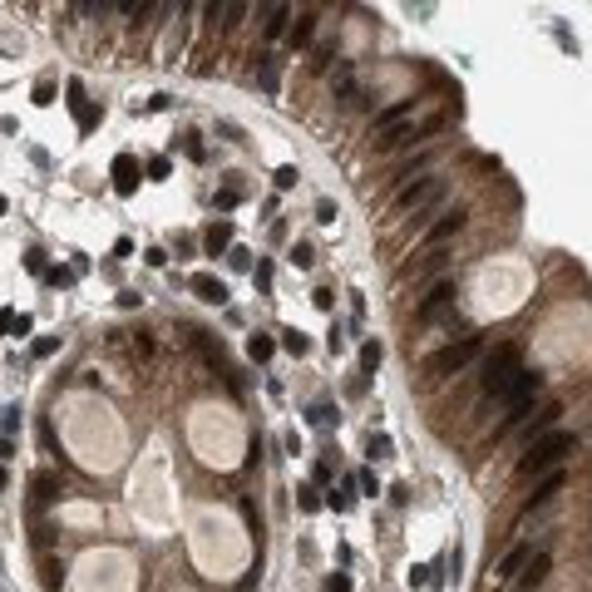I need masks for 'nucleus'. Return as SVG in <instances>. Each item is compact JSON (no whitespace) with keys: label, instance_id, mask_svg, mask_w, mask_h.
Returning a JSON list of instances; mask_svg holds the SVG:
<instances>
[{"label":"nucleus","instance_id":"393cba45","mask_svg":"<svg viewBox=\"0 0 592 592\" xmlns=\"http://www.w3.org/2000/svg\"><path fill=\"white\" fill-rule=\"evenodd\" d=\"M74 277H79L74 266H49V272H45V282H49V287H70Z\"/></svg>","mask_w":592,"mask_h":592},{"label":"nucleus","instance_id":"2f4dec72","mask_svg":"<svg viewBox=\"0 0 592 592\" xmlns=\"http://www.w3.org/2000/svg\"><path fill=\"white\" fill-rule=\"evenodd\" d=\"M25 266H30L35 277H45V272H49V266H45V252H25Z\"/></svg>","mask_w":592,"mask_h":592},{"label":"nucleus","instance_id":"f704fd0d","mask_svg":"<svg viewBox=\"0 0 592 592\" xmlns=\"http://www.w3.org/2000/svg\"><path fill=\"white\" fill-rule=\"evenodd\" d=\"M331 55H336V45H316V60H311V65H316V70H326V60H331Z\"/></svg>","mask_w":592,"mask_h":592},{"label":"nucleus","instance_id":"1a4fd4ad","mask_svg":"<svg viewBox=\"0 0 592 592\" xmlns=\"http://www.w3.org/2000/svg\"><path fill=\"white\" fill-rule=\"evenodd\" d=\"M464 218H469L464 207H449V212H440V223L429 227V247H445V242H449V237L464 227Z\"/></svg>","mask_w":592,"mask_h":592},{"label":"nucleus","instance_id":"bb28decb","mask_svg":"<svg viewBox=\"0 0 592 592\" xmlns=\"http://www.w3.org/2000/svg\"><path fill=\"white\" fill-rule=\"evenodd\" d=\"M15 424H20V410L6 405V410H0V429H6V435H15Z\"/></svg>","mask_w":592,"mask_h":592},{"label":"nucleus","instance_id":"4be33fe9","mask_svg":"<svg viewBox=\"0 0 592 592\" xmlns=\"http://www.w3.org/2000/svg\"><path fill=\"white\" fill-rule=\"evenodd\" d=\"M40 577H45L49 592H55V587L65 582V563H60V558H45V563H40Z\"/></svg>","mask_w":592,"mask_h":592},{"label":"nucleus","instance_id":"7c9ffc66","mask_svg":"<svg viewBox=\"0 0 592 592\" xmlns=\"http://www.w3.org/2000/svg\"><path fill=\"white\" fill-rule=\"evenodd\" d=\"M390 454V440L385 435H370V459H385Z\"/></svg>","mask_w":592,"mask_h":592},{"label":"nucleus","instance_id":"dca6fc26","mask_svg":"<svg viewBox=\"0 0 592 592\" xmlns=\"http://www.w3.org/2000/svg\"><path fill=\"white\" fill-rule=\"evenodd\" d=\"M193 291H198L202 301H212V306H223V301H227V287H223L218 277H207V272H202V277H193Z\"/></svg>","mask_w":592,"mask_h":592},{"label":"nucleus","instance_id":"b1692460","mask_svg":"<svg viewBox=\"0 0 592 592\" xmlns=\"http://www.w3.org/2000/svg\"><path fill=\"white\" fill-rule=\"evenodd\" d=\"M381 360H385V346H381V341H365V346H360V370H375Z\"/></svg>","mask_w":592,"mask_h":592},{"label":"nucleus","instance_id":"412c9836","mask_svg":"<svg viewBox=\"0 0 592 592\" xmlns=\"http://www.w3.org/2000/svg\"><path fill=\"white\" fill-rule=\"evenodd\" d=\"M336 99L346 104V109H355V104L365 99V89L355 84V74H341V79H336Z\"/></svg>","mask_w":592,"mask_h":592},{"label":"nucleus","instance_id":"9d476101","mask_svg":"<svg viewBox=\"0 0 592 592\" xmlns=\"http://www.w3.org/2000/svg\"><path fill=\"white\" fill-rule=\"evenodd\" d=\"M114 188H119L124 198L138 188V158H134V153H119V158H114Z\"/></svg>","mask_w":592,"mask_h":592},{"label":"nucleus","instance_id":"2eb2a0df","mask_svg":"<svg viewBox=\"0 0 592 592\" xmlns=\"http://www.w3.org/2000/svg\"><path fill=\"white\" fill-rule=\"evenodd\" d=\"M202 247H207L212 257H218V252H227V247H232V223H212V227L202 232Z\"/></svg>","mask_w":592,"mask_h":592},{"label":"nucleus","instance_id":"ddd939ff","mask_svg":"<svg viewBox=\"0 0 592 592\" xmlns=\"http://www.w3.org/2000/svg\"><path fill=\"white\" fill-rule=\"evenodd\" d=\"M528 558H533V548H523V543H518V548H509V553H504V563H499V577H504V582H513V577L528 568Z\"/></svg>","mask_w":592,"mask_h":592},{"label":"nucleus","instance_id":"aec40b11","mask_svg":"<svg viewBox=\"0 0 592 592\" xmlns=\"http://www.w3.org/2000/svg\"><path fill=\"white\" fill-rule=\"evenodd\" d=\"M70 104H74V119H79V129H94V109H89V99H84V89L79 84H70Z\"/></svg>","mask_w":592,"mask_h":592},{"label":"nucleus","instance_id":"6e6552de","mask_svg":"<svg viewBox=\"0 0 592 592\" xmlns=\"http://www.w3.org/2000/svg\"><path fill=\"white\" fill-rule=\"evenodd\" d=\"M548 568H553V553H533V558H528V568L518 573V582H513V592H533V587H543V577H548Z\"/></svg>","mask_w":592,"mask_h":592},{"label":"nucleus","instance_id":"a18cd8bd","mask_svg":"<svg viewBox=\"0 0 592 592\" xmlns=\"http://www.w3.org/2000/svg\"><path fill=\"white\" fill-rule=\"evenodd\" d=\"M0 483H6V469H0Z\"/></svg>","mask_w":592,"mask_h":592},{"label":"nucleus","instance_id":"ea45409f","mask_svg":"<svg viewBox=\"0 0 592 592\" xmlns=\"http://www.w3.org/2000/svg\"><path fill=\"white\" fill-rule=\"evenodd\" d=\"M237 20H242V6H223V25H227V30H232V25H237Z\"/></svg>","mask_w":592,"mask_h":592},{"label":"nucleus","instance_id":"9b49d317","mask_svg":"<svg viewBox=\"0 0 592 592\" xmlns=\"http://www.w3.org/2000/svg\"><path fill=\"white\" fill-rule=\"evenodd\" d=\"M563 483H568V474H563V469H553V474H548V479L533 489V499H528V513H533V509H543V504H553V499L563 494Z\"/></svg>","mask_w":592,"mask_h":592},{"label":"nucleus","instance_id":"a19ab883","mask_svg":"<svg viewBox=\"0 0 592 592\" xmlns=\"http://www.w3.org/2000/svg\"><path fill=\"white\" fill-rule=\"evenodd\" d=\"M183 148H188V158H202V143H198V134H183Z\"/></svg>","mask_w":592,"mask_h":592},{"label":"nucleus","instance_id":"a211bd4d","mask_svg":"<svg viewBox=\"0 0 592 592\" xmlns=\"http://www.w3.org/2000/svg\"><path fill=\"white\" fill-rule=\"evenodd\" d=\"M311 35H316V10H301V15H296V25H291V35H287V40H291V49H301V45H306V40H311Z\"/></svg>","mask_w":592,"mask_h":592},{"label":"nucleus","instance_id":"79ce46f5","mask_svg":"<svg viewBox=\"0 0 592 592\" xmlns=\"http://www.w3.org/2000/svg\"><path fill=\"white\" fill-rule=\"evenodd\" d=\"M134 351H138V355H153V341H148V336L138 331V336H134Z\"/></svg>","mask_w":592,"mask_h":592},{"label":"nucleus","instance_id":"7ed1b4c3","mask_svg":"<svg viewBox=\"0 0 592 592\" xmlns=\"http://www.w3.org/2000/svg\"><path fill=\"white\" fill-rule=\"evenodd\" d=\"M483 351V341L479 336H464V341H449V346H440L435 355H429L424 360V375H429V381H449V375H459L474 355Z\"/></svg>","mask_w":592,"mask_h":592},{"label":"nucleus","instance_id":"a878e982","mask_svg":"<svg viewBox=\"0 0 592 592\" xmlns=\"http://www.w3.org/2000/svg\"><path fill=\"white\" fill-rule=\"evenodd\" d=\"M282 351L287 355H306V336L301 331H282Z\"/></svg>","mask_w":592,"mask_h":592},{"label":"nucleus","instance_id":"c9c22d12","mask_svg":"<svg viewBox=\"0 0 592 592\" xmlns=\"http://www.w3.org/2000/svg\"><path fill=\"white\" fill-rule=\"evenodd\" d=\"M237 198H242V193H237V188H223V193H218V207H223V212H227V207H237Z\"/></svg>","mask_w":592,"mask_h":592},{"label":"nucleus","instance_id":"6ab92c4d","mask_svg":"<svg viewBox=\"0 0 592 592\" xmlns=\"http://www.w3.org/2000/svg\"><path fill=\"white\" fill-rule=\"evenodd\" d=\"M30 489H35V499H40V504L60 499V474H35V479H30Z\"/></svg>","mask_w":592,"mask_h":592},{"label":"nucleus","instance_id":"f8f14e48","mask_svg":"<svg viewBox=\"0 0 592 592\" xmlns=\"http://www.w3.org/2000/svg\"><path fill=\"white\" fill-rule=\"evenodd\" d=\"M445 262H449V252H445V247H429V252H424L419 262H410V266H405L400 277H424V272H440Z\"/></svg>","mask_w":592,"mask_h":592},{"label":"nucleus","instance_id":"f03ea898","mask_svg":"<svg viewBox=\"0 0 592 592\" xmlns=\"http://www.w3.org/2000/svg\"><path fill=\"white\" fill-rule=\"evenodd\" d=\"M518 360H523V346H518V341H504V346H494L489 355H483V365H479V381H483V390H489V395H499V390L513 381V375L523 370Z\"/></svg>","mask_w":592,"mask_h":592},{"label":"nucleus","instance_id":"58836bf2","mask_svg":"<svg viewBox=\"0 0 592 592\" xmlns=\"http://www.w3.org/2000/svg\"><path fill=\"white\" fill-rule=\"evenodd\" d=\"M360 489L375 499V494H381V479H375V474H360Z\"/></svg>","mask_w":592,"mask_h":592},{"label":"nucleus","instance_id":"72a5a7b5","mask_svg":"<svg viewBox=\"0 0 592 592\" xmlns=\"http://www.w3.org/2000/svg\"><path fill=\"white\" fill-rule=\"evenodd\" d=\"M331 509L346 513V509H351V489H331Z\"/></svg>","mask_w":592,"mask_h":592},{"label":"nucleus","instance_id":"37998d69","mask_svg":"<svg viewBox=\"0 0 592 592\" xmlns=\"http://www.w3.org/2000/svg\"><path fill=\"white\" fill-rule=\"evenodd\" d=\"M0 331H15V311H0Z\"/></svg>","mask_w":592,"mask_h":592},{"label":"nucleus","instance_id":"0eeeda50","mask_svg":"<svg viewBox=\"0 0 592 592\" xmlns=\"http://www.w3.org/2000/svg\"><path fill=\"white\" fill-rule=\"evenodd\" d=\"M558 415H563V405H558V400H548V405H538V410L528 415V435H523V440L533 445V440H543V435H553V424H558Z\"/></svg>","mask_w":592,"mask_h":592},{"label":"nucleus","instance_id":"c03bdc74","mask_svg":"<svg viewBox=\"0 0 592 592\" xmlns=\"http://www.w3.org/2000/svg\"><path fill=\"white\" fill-rule=\"evenodd\" d=\"M15 454V445H10V435H0V459H10Z\"/></svg>","mask_w":592,"mask_h":592},{"label":"nucleus","instance_id":"f3484780","mask_svg":"<svg viewBox=\"0 0 592 592\" xmlns=\"http://www.w3.org/2000/svg\"><path fill=\"white\" fill-rule=\"evenodd\" d=\"M287 20H291V10H287V6H266V20H262V35H266V40H277V35L287 30Z\"/></svg>","mask_w":592,"mask_h":592},{"label":"nucleus","instance_id":"20e7f679","mask_svg":"<svg viewBox=\"0 0 592 592\" xmlns=\"http://www.w3.org/2000/svg\"><path fill=\"white\" fill-rule=\"evenodd\" d=\"M445 193V178L440 173H424V178H415V183H405L400 193H395V202H390V212L395 218H405V212H419V207H429Z\"/></svg>","mask_w":592,"mask_h":592},{"label":"nucleus","instance_id":"cd10ccee","mask_svg":"<svg viewBox=\"0 0 592 592\" xmlns=\"http://www.w3.org/2000/svg\"><path fill=\"white\" fill-rule=\"evenodd\" d=\"M55 351H60V341H55V336H40V341H35V355H40V360H49Z\"/></svg>","mask_w":592,"mask_h":592},{"label":"nucleus","instance_id":"473e14b6","mask_svg":"<svg viewBox=\"0 0 592 592\" xmlns=\"http://www.w3.org/2000/svg\"><path fill=\"white\" fill-rule=\"evenodd\" d=\"M296 178H301V173H296L291 163H287V168H277V188H296Z\"/></svg>","mask_w":592,"mask_h":592},{"label":"nucleus","instance_id":"39448f33","mask_svg":"<svg viewBox=\"0 0 592 592\" xmlns=\"http://www.w3.org/2000/svg\"><path fill=\"white\" fill-rule=\"evenodd\" d=\"M538 395H543V370H518L513 381L499 395H489V400H499L504 410H518V405H533Z\"/></svg>","mask_w":592,"mask_h":592},{"label":"nucleus","instance_id":"4468645a","mask_svg":"<svg viewBox=\"0 0 592 592\" xmlns=\"http://www.w3.org/2000/svg\"><path fill=\"white\" fill-rule=\"evenodd\" d=\"M415 114V99H400V104H390L385 114H375V134H385V129H395L400 119H410Z\"/></svg>","mask_w":592,"mask_h":592},{"label":"nucleus","instance_id":"5701e85b","mask_svg":"<svg viewBox=\"0 0 592 592\" xmlns=\"http://www.w3.org/2000/svg\"><path fill=\"white\" fill-rule=\"evenodd\" d=\"M247 351H252V360H272V351H277V341H272V336H262V331H257V336H252V341H247Z\"/></svg>","mask_w":592,"mask_h":592},{"label":"nucleus","instance_id":"c756f323","mask_svg":"<svg viewBox=\"0 0 592 592\" xmlns=\"http://www.w3.org/2000/svg\"><path fill=\"white\" fill-rule=\"evenodd\" d=\"M291 262H296V266H311V262H316V252H311L306 242H296V247H291Z\"/></svg>","mask_w":592,"mask_h":592},{"label":"nucleus","instance_id":"c85d7f7f","mask_svg":"<svg viewBox=\"0 0 592 592\" xmlns=\"http://www.w3.org/2000/svg\"><path fill=\"white\" fill-rule=\"evenodd\" d=\"M321 587H326V592H351V577H346V573H331Z\"/></svg>","mask_w":592,"mask_h":592},{"label":"nucleus","instance_id":"f257e3e1","mask_svg":"<svg viewBox=\"0 0 592 592\" xmlns=\"http://www.w3.org/2000/svg\"><path fill=\"white\" fill-rule=\"evenodd\" d=\"M563 454H573V435H563V429H553V435H543V440H533L528 445V454L518 459V479H533V474H553L558 464H563Z\"/></svg>","mask_w":592,"mask_h":592},{"label":"nucleus","instance_id":"e433bc0d","mask_svg":"<svg viewBox=\"0 0 592 592\" xmlns=\"http://www.w3.org/2000/svg\"><path fill=\"white\" fill-rule=\"evenodd\" d=\"M148 173L153 178H168V158H148Z\"/></svg>","mask_w":592,"mask_h":592},{"label":"nucleus","instance_id":"423d86ee","mask_svg":"<svg viewBox=\"0 0 592 592\" xmlns=\"http://www.w3.org/2000/svg\"><path fill=\"white\" fill-rule=\"evenodd\" d=\"M454 296H459V291H454V282L429 287V296L415 306V326H435L440 316H449V311H454Z\"/></svg>","mask_w":592,"mask_h":592},{"label":"nucleus","instance_id":"4c0bfd02","mask_svg":"<svg viewBox=\"0 0 592 592\" xmlns=\"http://www.w3.org/2000/svg\"><path fill=\"white\" fill-rule=\"evenodd\" d=\"M316 223H336V207L331 202H316Z\"/></svg>","mask_w":592,"mask_h":592}]
</instances>
